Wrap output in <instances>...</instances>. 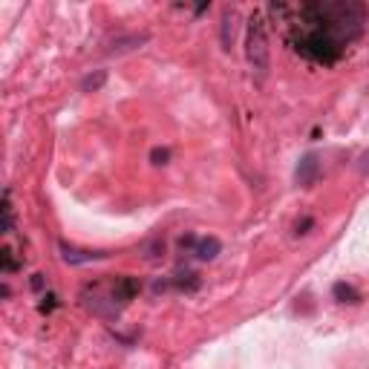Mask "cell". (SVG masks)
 Listing matches in <instances>:
<instances>
[{
  "mask_svg": "<svg viewBox=\"0 0 369 369\" xmlns=\"http://www.w3.org/2000/svg\"><path fill=\"white\" fill-rule=\"evenodd\" d=\"M291 23V47L309 61L332 67L364 35L366 6L358 0H317L303 3Z\"/></svg>",
  "mask_w": 369,
  "mask_h": 369,
  "instance_id": "obj_1",
  "label": "cell"
},
{
  "mask_svg": "<svg viewBox=\"0 0 369 369\" xmlns=\"http://www.w3.org/2000/svg\"><path fill=\"white\" fill-rule=\"evenodd\" d=\"M142 291V283L139 277H130V274H122L110 280V283H96L84 291V303L90 309L93 315H101V317H119L122 309L136 298Z\"/></svg>",
  "mask_w": 369,
  "mask_h": 369,
  "instance_id": "obj_2",
  "label": "cell"
},
{
  "mask_svg": "<svg viewBox=\"0 0 369 369\" xmlns=\"http://www.w3.org/2000/svg\"><path fill=\"white\" fill-rule=\"evenodd\" d=\"M245 58L251 69L260 78H265V72L271 67V52H269V35H265V18L262 9H254L248 14V32H245Z\"/></svg>",
  "mask_w": 369,
  "mask_h": 369,
  "instance_id": "obj_3",
  "label": "cell"
},
{
  "mask_svg": "<svg viewBox=\"0 0 369 369\" xmlns=\"http://www.w3.org/2000/svg\"><path fill=\"white\" fill-rule=\"evenodd\" d=\"M58 248H61V260L67 265H87V262H96V260H107L110 254L107 251H90V248H78V245H72L67 240L58 243Z\"/></svg>",
  "mask_w": 369,
  "mask_h": 369,
  "instance_id": "obj_4",
  "label": "cell"
},
{
  "mask_svg": "<svg viewBox=\"0 0 369 369\" xmlns=\"http://www.w3.org/2000/svg\"><path fill=\"white\" fill-rule=\"evenodd\" d=\"M317 179H320V156L306 153L298 161V168H294V182L300 188H312V185H317Z\"/></svg>",
  "mask_w": 369,
  "mask_h": 369,
  "instance_id": "obj_5",
  "label": "cell"
},
{
  "mask_svg": "<svg viewBox=\"0 0 369 369\" xmlns=\"http://www.w3.org/2000/svg\"><path fill=\"white\" fill-rule=\"evenodd\" d=\"M219 251H223V243H219L216 237H202L194 248V257L202 260V262H211V260L219 257Z\"/></svg>",
  "mask_w": 369,
  "mask_h": 369,
  "instance_id": "obj_6",
  "label": "cell"
},
{
  "mask_svg": "<svg viewBox=\"0 0 369 369\" xmlns=\"http://www.w3.org/2000/svg\"><path fill=\"white\" fill-rule=\"evenodd\" d=\"M234 32H237V12L231 6L223 12V26H219V41H223V49H231Z\"/></svg>",
  "mask_w": 369,
  "mask_h": 369,
  "instance_id": "obj_7",
  "label": "cell"
},
{
  "mask_svg": "<svg viewBox=\"0 0 369 369\" xmlns=\"http://www.w3.org/2000/svg\"><path fill=\"white\" fill-rule=\"evenodd\" d=\"M202 286V277L197 274V271H176L173 277H170V289H179V291H197Z\"/></svg>",
  "mask_w": 369,
  "mask_h": 369,
  "instance_id": "obj_8",
  "label": "cell"
},
{
  "mask_svg": "<svg viewBox=\"0 0 369 369\" xmlns=\"http://www.w3.org/2000/svg\"><path fill=\"white\" fill-rule=\"evenodd\" d=\"M332 298H335L337 303H349V306H358V303L364 300V298H361V291L352 286V283H344V280L332 286Z\"/></svg>",
  "mask_w": 369,
  "mask_h": 369,
  "instance_id": "obj_9",
  "label": "cell"
},
{
  "mask_svg": "<svg viewBox=\"0 0 369 369\" xmlns=\"http://www.w3.org/2000/svg\"><path fill=\"white\" fill-rule=\"evenodd\" d=\"M104 84H107V69H96L81 78V93H98Z\"/></svg>",
  "mask_w": 369,
  "mask_h": 369,
  "instance_id": "obj_10",
  "label": "cell"
},
{
  "mask_svg": "<svg viewBox=\"0 0 369 369\" xmlns=\"http://www.w3.org/2000/svg\"><path fill=\"white\" fill-rule=\"evenodd\" d=\"M0 211H3V234H14V208H12V190L9 188L3 190V205H0Z\"/></svg>",
  "mask_w": 369,
  "mask_h": 369,
  "instance_id": "obj_11",
  "label": "cell"
},
{
  "mask_svg": "<svg viewBox=\"0 0 369 369\" xmlns=\"http://www.w3.org/2000/svg\"><path fill=\"white\" fill-rule=\"evenodd\" d=\"M0 269H3V274H12V271H21L23 262L14 257L12 248H3V251H0Z\"/></svg>",
  "mask_w": 369,
  "mask_h": 369,
  "instance_id": "obj_12",
  "label": "cell"
},
{
  "mask_svg": "<svg viewBox=\"0 0 369 369\" xmlns=\"http://www.w3.org/2000/svg\"><path fill=\"white\" fill-rule=\"evenodd\" d=\"M147 41V35H130V38H115L113 41V49L110 52H127V49H136Z\"/></svg>",
  "mask_w": 369,
  "mask_h": 369,
  "instance_id": "obj_13",
  "label": "cell"
},
{
  "mask_svg": "<svg viewBox=\"0 0 369 369\" xmlns=\"http://www.w3.org/2000/svg\"><path fill=\"white\" fill-rule=\"evenodd\" d=\"M150 161H153V165H168V161H170V147H153V150H150Z\"/></svg>",
  "mask_w": 369,
  "mask_h": 369,
  "instance_id": "obj_14",
  "label": "cell"
},
{
  "mask_svg": "<svg viewBox=\"0 0 369 369\" xmlns=\"http://www.w3.org/2000/svg\"><path fill=\"white\" fill-rule=\"evenodd\" d=\"M312 228H315V216H303V219H298V225H294V234H298V237H306Z\"/></svg>",
  "mask_w": 369,
  "mask_h": 369,
  "instance_id": "obj_15",
  "label": "cell"
},
{
  "mask_svg": "<svg viewBox=\"0 0 369 369\" xmlns=\"http://www.w3.org/2000/svg\"><path fill=\"white\" fill-rule=\"evenodd\" d=\"M55 306H58V298H55V294H47V298H43V303L38 306V312H41V315H49Z\"/></svg>",
  "mask_w": 369,
  "mask_h": 369,
  "instance_id": "obj_16",
  "label": "cell"
},
{
  "mask_svg": "<svg viewBox=\"0 0 369 369\" xmlns=\"http://www.w3.org/2000/svg\"><path fill=\"white\" fill-rule=\"evenodd\" d=\"M355 168H358V173H361V176H369V147H366V150L358 156V165H355Z\"/></svg>",
  "mask_w": 369,
  "mask_h": 369,
  "instance_id": "obj_17",
  "label": "cell"
},
{
  "mask_svg": "<svg viewBox=\"0 0 369 369\" xmlns=\"http://www.w3.org/2000/svg\"><path fill=\"white\" fill-rule=\"evenodd\" d=\"M197 243H199V240L194 237V234H185V237H179V248H182V251H185V248L194 251V248H197Z\"/></svg>",
  "mask_w": 369,
  "mask_h": 369,
  "instance_id": "obj_18",
  "label": "cell"
},
{
  "mask_svg": "<svg viewBox=\"0 0 369 369\" xmlns=\"http://www.w3.org/2000/svg\"><path fill=\"white\" fill-rule=\"evenodd\" d=\"M29 286H32L35 291H41L43 286H47V280H43V274H32V280H29Z\"/></svg>",
  "mask_w": 369,
  "mask_h": 369,
  "instance_id": "obj_19",
  "label": "cell"
},
{
  "mask_svg": "<svg viewBox=\"0 0 369 369\" xmlns=\"http://www.w3.org/2000/svg\"><path fill=\"white\" fill-rule=\"evenodd\" d=\"M9 294H12V289H9V283H3L0 286V298H9Z\"/></svg>",
  "mask_w": 369,
  "mask_h": 369,
  "instance_id": "obj_20",
  "label": "cell"
}]
</instances>
